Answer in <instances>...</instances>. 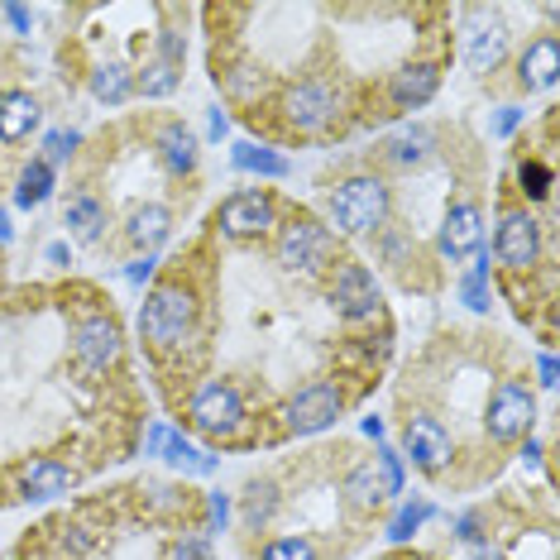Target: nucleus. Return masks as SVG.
<instances>
[{
    "instance_id": "obj_1",
    "label": "nucleus",
    "mask_w": 560,
    "mask_h": 560,
    "mask_svg": "<svg viewBox=\"0 0 560 560\" xmlns=\"http://www.w3.org/2000/svg\"><path fill=\"white\" fill-rule=\"evenodd\" d=\"M197 326V298L183 283H163L144 298V312H139V330L154 350H177Z\"/></svg>"
},
{
    "instance_id": "obj_2",
    "label": "nucleus",
    "mask_w": 560,
    "mask_h": 560,
    "mask_svg": "<svg viewBox=\"0 0 560 560\" xmlns=\"http://www.w3.org/2000/svg\"><path fill=\"white\" fill-rule=\"evenodd\" d=\"M388 215V187L378 177H350L330 197V225L340 235H369Z\"/></svg>"
},
{
    "instance_id": "obj_3",
    "label": "nucleus",
    "mask_w": 560,
    "mask_h": 560,
    "mask_svg": "<svg viewBox=\"0 0 560 560\" xmlns=\"http://www.w3.org/2000/svg\"><path fill=\"white\" fill-rule=\"evenodd\" d=\"M330 254H336V235H330L322 221H312V215L288 221L283 235H278V259H283L288 269L316 273V269H326L330 264Z\"/></svg>"
},
{
    "instance_id": "obj_4",
    "label": "nucleus",
    "mask_w": 560,
    "mask_h": 560,
    "mask_svg": "<svg viewBox=\"0 0 560 560\" xmlns=\"http://www.w3.org/2000/svg\"><path fill=\"white\" fill-rule=\"evenodd\" d=\"M192 427L207 431V436H221L231 441L240 436V427H245V402H240V393L231 384H201L192 393Z\"/></svg>"
},
{
    "instance_id": "obj_5",
    "label": "nucleus",
    "mask_w": 560,
    "mask_h": 560,
    "mask_svg": "<svg viewBox=\"0 0 560 560\" xmlns=\"http://www.w3.org/2000/svg\"><path fill=\"white\" fill-rule=\"evenodd\" d=\"M532 422H537V398H532L527 384L508 378V384L493 388L489 417H483V427H489L493 441H517V436H527Z\"/></svg>"
},
{
    "instance_id": "obj_6",
    "label": "nucleus",
    "mask_w": 560,
    "mask_h": 560,
    "mask_svg": "<svg viewBox=\"0 0 560 560\" xmlns=\"http://www.w3.org/2000/svg\"><path fill=\"white\" fill-rule=\"evenodd\" d=\"M340 412H346V393L336 384H307L288 398L283 422H288L292 436H312V431H326Z\"/></svg>"
},
{
    "instance_id": "obj_7",
    "label": "nucleus",
    "mask_w": 560,
    "mask_h": 560,
    "mask_svg": "<svg viewBox=\"0 0 560 560\" xmlns=\"http://www.w3.org/2000/svg\"><path fill=\"white\" fill-rule=\"evenodd\" d=\"M72 354H78V364L86 374H106L120 360V326L106 312L82 316L78 330H72Z\"/></svg>"
},
{
    "instance_id": "obj_8",
    "label": "nucleus",
    "mask_w": 560,
    "mask_h": 560,
    "mask_svg": "<svg viewBox=\"0 0 560 560\" xmlns=\"http://www.w3.org/2000/svg\"><path fill=\"white\" fill-rule=\"evenodd\" d=\"M336 110H340V101L326 82H298V86H288V96H283V116L298 135H322L326 125L336 120Z\"/></svg>"
},
{
    "instance_id": "obj_9",
    "label": "nucleus",
    "mask_w": 560,
    "mask_h": 560,
    "mask_svg": "<svg viewBox=\"0 0 560 560\" xmlns=\"http://www.w3.org/2000/svg\"><path fill=\"white\" fill-rule=\"evenodd\" d=\"M493 254H499V264H508V269L527 273L541 259V225L527 211H508L499 221V235H493Z\"/></svg>"
},
{
    "instance_id": "obj_10",
    "label": "nucleus",
    "mask_w": 560,
    "mask_h": 560,
    "mask_svg": "<svg viewBox=\"0 0 560 560\" xmlns=\"http://www.w3.org/2000/svg\"><path fill=\"white\" fill-rule=\"evenodd\" d=\"M330 302L350 316V322H369L378 316V283L364 264H340L336 283H330Z\"/></svg>"
},
{
    "instance_id": "obj_11",
    "label": "nucleus",
    "mask_w": 560,
    "mask_h": 560,
    "mask_svg": "<svg viewBox=\"0 0 560 560\" xmlns=\"http://www.w3.org/2000/svg\"><path fill=\"white\" fill-rule=\"evenodd\" d=\"M273 225V201L264 192H235L221 207V231L231 240H259Z\"/></svg>"
},
{
    "instance_id": "obj_12",
    "label": "nucleus",
    "mask_w": 560,
    "mask_h": 560,
    "mask_svg": "<svg viewBox=\"0 0 560 560\" xmlns=\"http://www.w3.org/2000/svg\"><path fill=\"white\" fill-rule=\"evenodd\" d=\"M402 441H407L412 465L427 469V475H441V469L451 465V436H445V427L436 422V417H412Z\"/></svg>"
},
{
    "instance_id": "obj_13",
    "label": "nucleus",
    "mask_w": 560,
    "mask_h": 560,
    "mask_svg": "<svg viewBox=\"0 0 560 560\" xmlns=\"http://www.w3.org/2000/svg\"><path fill=\"white\" fill-rule=\"evenodd\" d=\"M483 240V215L475 201H460V207L445 211L441 221V249L451 254V259H465V254H475Z\"/></svg>"
},
{
    "instance_id": "obj_14",
    "label": "nucleus",
    "mask_w": 560,
    "mask_h": 560,
    "mask_svg": "<svg viewBox=\"0 0 560 560\" xmlns=\"http://www.w3.org/2000/svg\"><path fill=\"white\" fill-rule=\"evenodd\" d=\"M436 86H441V72L431 68V62H407V68L393 72L388 92H393V101H398L402 110H417V106H427V101L436 96Z\"/></svg>"
},
{
    "instance_id": "obj_15",
    "label": "nucleus",
    "mask_w": 560,
    "mask_h": 560,
    "mask_svg": "<svg viewBox=\"0 0 560 560\" xmlns=\"http://www.w3.org/2000/svg\"><path fill=\"white\" fill-rule=\"evenodd\" d=\"M72 489V475H68V465H58V460H30V465H20V493L24 499H34V503H44V499H58V493H68Z\"/></svg>"
},
{
    "instance_id": "obj_16",
    "label": "nucleus",
    "mask_w": 560,
    "mask_h": 560,
    "mask_svg": "<svg viewBox=\"0 0 560 560\" xmlns=\"http://www.w3.org/2000/svg\"><path fill=\"white\" fill-rule=\"evenodd\" d=\"M503 54H508V30L493 15H489V24H475V30H469V39H465L469 72H493L503 62Z\"/></svg>"
},
{
    "instance_id": "obj_17",
    "label": "nucleus",
    "mask_w": 560,
    "mask_h": 560,
    "mask_svg": "<svg viewBox=\"0 0 560 560\" xmlns=\"http://www.w3.org/2000/svg\"><path fill=\"white\" fill-rule=\"evenodd\" d=\"M517 78H522V86H527V92H551L556 78H560V44H556V39L527 44Z\"/></svg>"
},
{
    "instance_id": "obj_18",
    "label": "nucleus",
    "mask_w": 560,
    "mask_h": 560,
    "mask_svg": "<svg viewBox=\"0 0 560 560\" xmlns=\"http://www.w3.org/2000/svg\"><path fill=\"white\" fill-rule=\"evenodd\" d=\"M39 125V101L30 92H0V144H20Z\"/></svg>"
},
{
    "instance_id": "obj_19",
    "label": "nucleus",
    "mask_w": 560,
    "mask_h": 560,
    "mask_svg": "<svg viewBox=\"0 0 560 560\" xmlns=\"http://www.w3.org/2000/svg\"><path fill=\"white\" fill-rule=\"evenodd\" d=\"M159 154H163V168L168 173H192L197 168V139H192V130L187 125H163V135H159Z\"/></svg>"
},
{
    "instance_id": "obj_20",
    "label": "nucleus",
    "mask_w": 560,
    "mask_h": 560,
    "mask_svg": "<svg viewBox=\"0 0 560 560\" xmlns=\"http://www.w3.org/2000/svg\"><path fill=\"white\" fill-rule=\"evenodd\" d=\"M168 231H173V215H168V207H139L135 215H130V240L144 254H154L163 240H168Z\"/></svg>"
},
{
    "instance_id": "obj_21",
    "label": "nucleus",
    "mask_w": 560,
    "mask_h": 560,
    "mask_svg": "<svg viewBox=\"0 0 560 560\" xmlns=\"http://www.w3.org/2000/svg\"><path fill=\"white\" fill-rule=\"evenodd\" d=\"M135 92V78L125 62H101V68L92 72V96L101 101V106H125Z\"/></svg>"
},
{
    "instance_id": "obj_22",
    "label": "nucleus",
    "mask_w": 560,
    "mask_h": 560,
    "mask_svg": "<svg viewBox=\"0 0 560 560\" xmlns=\"http://www.w3.org/2000/svg\"><path fill=\"white\" fill-rule=\"evenodd\" d=\"M231 163H235L240 173H259V177H288V173H292V163H288L283 154L249 144V139H240V144L231 149Z\"/></svg>"
},
{
    "instance_id": "obj_23",
    "label": "nucleus",
    "mask_w": 560,
    "mask_h": 560,
    "mask_svg": "<svg viewBox=\"0 0 560 560\" xmlns=\"http://www.w3.org/2000/svg\"><path fill=\"white\" fill-rule=\"evenodd\" d=\"M68 231L72 240H82V245H92V240H101V231H106V207H101L96 197H72L68 201Z\"/></svg>"
},
{
    "instance_id": "obj_24",
    "label": "nucleus",
    "mask_w": 560,
    "mask_h": 560,
    "mask_svg": "<svg viewBox=\"0 0 560 560\" xmlns=\"http://www.w3.org/2000/svg\"><path fill=\"white\" fill-rule=\"evenodd\" d=\"M163 460H173L183 475H215V455L192 445L183 431H168V441H163Z\"/></svg>"
},
{
    "instance_id": "obj_25",
    "label": "nucleus",
    "mask_w": 560,
    "mask_h": 560,
    "mask_svg": "<svg viewBox=\"0 0 560 560\" xmlns=\"http://www.w3.org/2000/svg\"><path fill=\"white\" fill-rule=\"evenodd\" d=\"M48 197H54V168H48L44 159H30V168L20 173V187H15V207L34 211V207H44Z\"/></svg>"
},
{
    "instance_id": "obj_26",
    "label": "nucleus",
    "mask_w": 560,
    "mask_h": 560,
    "mask_svg": "<svg viewBox=\"0 0 560 560\" xmlns=\"http://www.w3.org/2000/svg\"><path fill=\"white\" fill-rule=\"evenodd\" d=\"M346 503L360 508V513H374V508L384 503V483H378V475H374V460L354 465L346 475Z\"/></svg>"
},
{
    "instance_id": "obj_27",
    "label": "nucleus",
    "mask_w": 560,
    "mask_h": 560,
    "mask_svg": "<svg viewBox=\"0 0 560 560\" xmlns=\"http://www.w3.org/2000/svg\"><path fill=\"white\" fill-rule=\"evenodd\" d=\"M431 144H436V135H431L427 125H412V130H402V135L388 139V159L402 163V168H412V163H422L431 154Z\"/></svg>"
},
{
    "instance_id": "obj_28",
    "label": "nucleus",
    "mask_w": 560,
    "mask_h": 560,
    "mask_svg": "<svg viewBox=\"0 0 560 560\" xmlns=\"http://www.w3.org/2000/svg\"><path fill=\"white\" fill-rule=\"evenodd\" d=\"M273 513H278V489H273V483H249V489H245V522H249V527L254 532L269 527Z\"/></svg>"
},
{
    "instance_id": "obj_29",
    "label": "nucleus",
    "mask_w": 560,
    "mask_h": 560,
    "mask_svg": "<svg viewBox=\"0 0 560 560\" xmlns=\"http://www.w3.org/2000/svg\"><path fill=\"white\" fill-rule=\"evenodd\" d=\"M431 513H436V508H431L427 499H412V503H402V508H398V517L388 522V541H412V532L422 527V522H427Z\"/></svg>"
},
{
    "instance_id": "obj_30",
    "label": "nucleus",
    "mask_w": 560,
    "mask_h": 560,
    "mask_svg": "<svg viewBox=\"0 0 560 560\" xmlns=\"http://www.w3.org/2000/svg\"><path fill=\"white\" fill-rule=\"evenodd\" d=\"M177 78H183V68H173V62H149L144 72H139V92L144 96H168L173 86H177Z\"/></svg>"
},
{
    "instance_id": "obj_31",
    "label": "nucleus",
    "mask_w": 560,
    "mask_h": 560,
    "mask_svg": "<svg viewBox=\"0 0 560 560\" xmlns=\"http://www.w3.org/2000/svg\"><path fill=\"white\" fill-rule=\"evenodd\" d=\"M374 475H378V483H384V499H388V493H402V460H398V451L378 445V455H374Z\"/></svg>"
},
{
    "instance_id": "obj_32",
    "label": "nucleus",
    "mask_w": 560,
    "mask_h": 560,
    "mask_svg": "<svg viewBox=\"0 0 560 560\" xmlns=\"http://www.w3.org/2000/svg\"><path fill=\"white\" fill-rule=\"evenodd\" d=\"M312 541L307 537H283V541H269L264 546V556L259 560H312Z\"/></svg>"
},
{
    "instance_id": "obj_33",
    "label": "nucleus",
    "mask_w": 560,
    "mask_h": 560,
    "mask_svg": "<svg viewBox=\"0 0 560 560\" xmlns=\"http://www.w3.org/2000/svg\"><path fill=\"white\" fill-rule=\"evenodd\" d=\"M517 183H522V192H527L532 201H541L546 192H551V168H541V163H522Z\"/></svg>"
},
{
    "instance_id": "obj_34",
    "label": "nucleus",
    "mask_w": 560,
    "mask_h": 560,
    "mask_svg": "<svg viewBox=\"0 0 560 560\" xmlns=\"http://www.w3.org/2000/svg\"><path fill=\"white\" fill-rule=\"evenodd\" d=\"M82 144V135L78 130H48V139H44V149H48V168H54V163H68V154H72V149H78Z\"/></svg>"
},
{
    "instance_id": "obj_35",
    "label": "nucleus",
    "mask_w": 560,
    "mask_h": 560,
    "mask_svg": "<svg viewBox=\"0 0 560 560\" xmlns=\"http://www.w3.org/2000/svg\"><path fill=\"white\" fill-rule=\"evenodd\" d=\"M460 302H465L469 312H489V278H483V273H465Z\"/></svg>"
},
{
    "instance_id": "obj_36",
    "label": "nucleus",
    "mask_w": 560,
    "mask_h": 560,
    "mask_svg": "<svg viewBox=\"0 0 560 560\" xmlns=\"http://www.w3.org/2000/svg\"><path fill=\"white\" fill-rule=\"evenodd\" d=\"M168 560H215V556H211V546L201 537H177L168 546Z\"/></svg>"
},
{
    "instance_id": "obj_37",
    "label": "nucleus",
    "mask_w": 560,
    "mask_h": 560,
    "mask_svg": "<svg viewBox=\"0 0 560 560\" xmlns=\"http://www.w3.org/2000/svg\"><path fill=\"white\" fill-rule=\"evenodd\" d=\"M225 86H231V96H235V101H249V96H254V68L225 72Z\"/></svg>"
},
{
    "instance_id": "obj_38",
    "label": "nucleus",
    "mask_w": 560,
    "mask_h": 560,
    "mask_svg": "<svg viewBox=\"0 0 560 560\" xmlns=\"http://www.w3.org/2000/svg\"><path fill=\"white\" fill-rule=\"evenodd\" d=\"M92 532H86V527H62V551H72V556H86V551H92Z\"/></svg>"
},
{
    "instance_id": "obj_39",
    "label": "nucleus",
    "mask_w": 560,
    "mask_h": 560,
    "mask_svg": "<svg viewBox=\"0 0 560 560\" xmlns=\"http://www.w3.org/2000/svg\"><path fill=\"white\" fill-rule=\"evenodd\" d=\"M517 125H522V110H517V106H503L499 116H493V125H489V130L499 135V139H508V135L517 130Z\"/></svg>"
},
{
    "instance_id": "obj_40",
    "label": "nucleus",
    "mask_w": 560,
    "mask_h": 560,
    "mask_svg": "<svg viewBox=\"0 0 560 560\" xmlns=\"http://www.w3.org/2000/svg\"><path fill=\"white\" fill-rule=\"evenodd\" d=\"M154 269H159L154 254H139L130 269H125V278H130V283H149V278H154Z\"/></svg>"
},
{
    "instance_id": "obj_41",
    "label": "nucleus",
    "mask_w": 560,
    "mask_h": 560,
    "mask_svg": "<svg viewBox=\"0 0 560 560\" xmlns=\"http://www.w3.org/2000/svg\"><path fill=\"white\" fill-rule=\"evenodd\" d=\"M231 522V493H211V532H225Z\"/></svg>"
},
{
    "instance_id": "obj_42",
    "label": "nucleus",
    "mask_w": 560,
    "mask_h": 560,
    "mask_svg": "<svg viewBox=\"0 0 560 560\" xmlns=\"http://www.w3.org/2000/svg\"><path fill=\"white\" fill-rule=\"evenodd\" d=\"M168 431H173V427L149 422V427H144V455H163V441H168Z\"/></svg>"
},
{
    "instance_id": "obj_43",
    "label": "nucleus",
    "mask_w": 560,
    "mask_h": 560,
    "mask_svg": "<svg viewBox=\"0 0 560 560\" xmlns=\"http://www.w3.org/2000/svg\"><path fill=\"white\" fill-rule=\"evenodd\" d=\"M159 58L173 62V68H183V34H177V30L163 34V54H159Z\"/></svg>"
},
{
    "instance_id": "obj_44",
    "label": "nucleus",
    "mask_w": 560,
    "mask_h": 560,
    "mask_svg": "<svg viewBox=\"0 0 560 560\" xmlns=\"http://www.w3.org/2000/svg\"><path fill=\"white\" fill-rule=\"evenodd\" d=\"M455 537H460L465 546H475V541H479V517H475V513H465L460 522H455Z\"/></svg>"
},
{
    "instance_id": "obj_45",
    "label": "nucleus",
    "mask_w": 560,
    "mask_h": 560,
    "mask_svg": "<svg viewBox=\"0 0 560 560\" xmlns=\"http://www.w3.org/2000/svg\"><path fill=\"white\" fill-rule=\"evenodd\" d=\"M207 135H211V139H225V135H231V116H225L221 106H215L211 116H207Z\"/></svg>"
},
{
    "instance_id": "obj_46",
    "label": "nucleus",
    "mask_w": 560,
    "mask_h": 560,
    "mask_svg": "<svg viewBox=\"0 0 560 560\" xmlns=\"http://www.w3.org/2000/svg\"><path fill=\"white\" fill-rule=\"evenodd\" d=\"M537 374H541V388H556V374H560V369H556V354H541V360H537Z\"/></svg>"
},
{
    "instance_id": "obj_47",
    "label": "nucleus",
    "mask_w": 560,
    "mask_h": 560,
    "mask_svg": "<svg viewBox=\"0 0 560 560\" xmlns=\"http://www.w3.org/2000/svg\"><path fill=\"white\" fill-rule=\"evenodd\" d=\"M5 20L15 24L20 34H30V10H24V5H5Z\"/></svg>"
},
{
    "instance_id": "obj_48",
    "label": "nucleus",
    "mask_w": 560,
    "mask_h": 560,
    "mask_svg": "<svg viewBox=\"0 0 560 560\" xmlns=\"http://www.w3.org/2000/svg\"><path fill=\"white\" fill-rule=\"evenodd\" d=\"M522 465H527V469H541V445H537V441L522 445Z\"/></svg>"
},
{
    "instance_id": "obj_49",
    "label": "nucleus",
    "mask_w": 560,
    "mask_h": 560,
    "mask_svg": "<svg viewBox=\"0 0 560 560\" xmlns=\"http://www.w3.org/2000/svg\"><path fill=\"white\" fill-rule=\"evenodd\" d=\"M48 264H72V249L62 245V240H54V245H48Z\"/></svg>"
},
{
    "instance_id": "obj_50",
    "label": "nucleus",
    "mask_w": 560,
    "mask_h": 560,
    "mask_svg": "<svg viewBox=\"0 0 560 560\" xmlns=\"http://www.w3.org/2000/svg\"><path fill=\"white\" fill-rule=\"evenodd\" d=\"M469 556H475V560H503L499 551H493V546H483V541H475V546H469Z\"/></svg>"
},
{
    "instance_id": "obj_51",
    "label": "nucleus",
    "mask_w": 560,
    "mask_h": 560,
    "mask_svg": "<svg viewBox=\"0 0 560 560\" xmlns=\"http://www.w3.org/2000/svg\"><path fill=\"white\" fill-rule=\"evenodd\" d=\"M364 436H374V441H384V422H378V417H364Z\"/></svg>"
},
{
    "instance_id": "obj_52",
    "label": "nucleus",
    "mask_w": 560,
    "mask_h": 560,
    "mask_svg": "<svg viewBox=\"0 0 560 560\" xmlns=\"http://www.w3.org/2000/svg\"><path fill=\"white\" fill-rule=\"evenodd\" d=\"M10 235H15V231H10V215L0 211V245H10Z\"/></svg>"
},
{
    "instance_id": "obj_53",
    "label": "nucleus",
    "mask_w": 560,
    "mask_h": 560,
    "mask_svg": "<svg viewBox=\"0 0 560 560\" xmlns=\"http://www.w3.org/2000/svg\"><path fill=\"white\" fill-rule=\"evenodd\" d=\"M388 560H407V556H388Z\"/></svg>"
}]
</instances>
